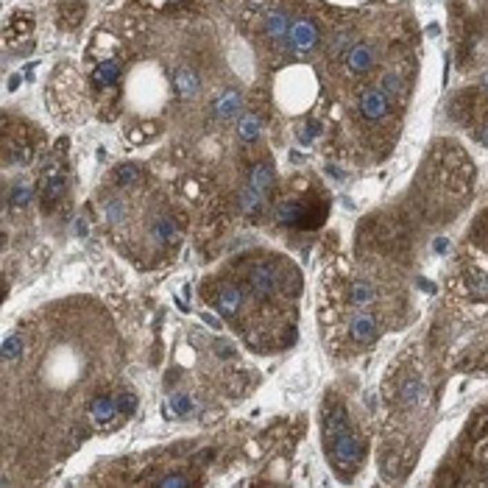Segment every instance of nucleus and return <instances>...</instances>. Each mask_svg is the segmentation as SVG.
I'll return each instance as SVG.
<instances>
[{
  "label": "nucleus",
  "instance_id": "obj_1",
  "mask_svg": "<svg viewBox=\"0 0 488 488\" xmlns=\"http://www.w3.org/2000/svg\"><path fill=\"white\" fill-rule=\"evenodd\" d=\"M329 449H332V458H335V463L340 466V469H355V466H360V460H363V455H366V444H363V438L349 427V430H343V433H338V436H332L329 438Z\"/></svg>",
  "mask_w": 488,
  "mask_h": 488
},
{
  "label": "nucleus",
  "instance_id": "obj_2",
  "mask_svg": "<svg viewBox=\"0 0 488 488\" xmlns=\"http://www.w3.org/2000/svg\"><path fill=\"white\" fill-rule=\"evenodd\" d=\"M276 221L282 226H299V229H310V226H318V215H310L307 204L296 201V198H285L276 204Z\"/></svg>",
  "mask_w": 488,
  "mask_h": 488
},
{
  "label": "nucleus",
  "instance_id": "obj_3",
  "mask_svg": "<svg viewBox=\"0 0 488 488\" xmlns=\"http://www.w3.org/2000/svg\"><path fill=\"white\" fill-rule=\"evenodd\" d=\"M288 42H291V48L299 50V53L313 50V48L321 42V28H318V23L310 20V17H299V20H293L291 34H288Z\"/></svg>",
  "mask_w": 488,
  "mask_h": 488
},
{
  "label": "nucleus",
  "instance_id": "obj_4",
  "mask_svg": "<svg viewBox=\"0 0 488 488\" xmlns=\"http://www.w3.org/2000/svg\"><path fill=\"white\" fill-rule=\"evenodd\" d=\"M248 291H251V296L260 299V302L271 299V296L279 291V276H276V271H273L271 265H254L251 273H248Z\"/></svg>",
  "mask_w": 488,
  "mask_h": 488
},
{
  "label": "nucleus",
  "instance_id": "obj_5",
  "mask_svg": "<svg viewBox=\"0 0 488 488\" xmlns=\"http://www.w3.org/2000/svg\"><path fill=\"white\" fill-rule=\"evenodd\" d=\"M374 45L371 42H355L343 53V67L349 70V76H363L374 67Z\"/></svg>",
  "mask_w": 488,
  "mask_h": 488
},
{
  "label": "nucleus",
  "instance_id": "obj_6",
  "mask_svg": "<svg viewBox=\"0 0 488 488\" xmlns=\"http://www.w3.org/2000/svg\"><path fill=\"white\" fill-rule=\"evenodd\" d=\"M360 112H363L366 120L380 123V120H385L388 112H391V98L385 95L382 87H369V90H363V95H360Z\"/></svg>",
  "mask_w": 488,
  "mask_h": 488
},
{
  "label": "nucleus",
  "instance_id": "obj_7",
  "mask_svg": "<svg viewBox=\"0 0 488 488\" xmlns=\"http://www.w3.org/2000/svg\"><path fill=\"white\" fill-rule=\"evenodd\" d=\"M64 190H67L64 170H59L56 165H48L45 176H42V209H53L59 204V198L64 195Z\"/></svg>",
  "mask_w": 488,
  "mask_h": 488
},
{
  "label": "nucleus",
  "instance_id": "obj_8",
  "mask_svg": "<svg viewBox=\"0 0 488 488\" xmlns=\"http://www.w3.org/2000/svg\"><path fill=\"white\" fill-rule=\"evenodd\" d=\"M349 335L355 338V343L369 346V343H374L380 338V324H377V318L371 313L360 310V313L352 315V321H349Z\"/></svg>",
  "mask_w": 488,
  "mask_h": 488
},
{
  "label": "nucleus",
  "instance_id": "obj_9",
  "mask_svg": "<svg viewBox=\"0 0 488 488\" xmlns=\"http://www.w3.org/2000/svg\"><path fill=\"white\" fill-rule=\"evenodd\" d=\"M213 304L224 318H235L243 307V291L235 288V285H221L218 293L213 296Z\"/></svg>",
  "mask_w": 488,
  "mask_h": 488
},
{
  "label": "nucleus",
  "instance_id": "obj_10",
  "mask_svg": "<svg viewBox=\"0 0 488 488\" xmlns=\"http://www.w3.org/2000/svg\"><path fill=\"white\" fill-rule=\"evenodd\" d=\"M240 109H243V101H240L237 90H221L215 95V101H213V112L221 120H235L240 115Z\"/></svg>",
  "mask_w": 488,
  "mask_h": 488
},
{
  "label": "nucleus",
  "instance_id": "obj_11",
  "mask_svg": "<svg viewBox=\"0 0 488 488\" xmlns=\"http://www.w3.org/2000/svg\"><path fill=\"white\" fill-rule=\"evenodd\" d=\"M291 26H293V20H291V14L285 9H271L265 14V34L271 39H288Z\"/></svg>",
  "mask_w": 488,
  "mask_h": 488
},
{
  "label": "nucleus",
  "instance_id": "obj_12",
  "mask_svg": "<svg viewBox=\"0 0 488 488\" xmlns=\"http://www.w3.org/2000/svg\"><path fill=\"white\" fill-rule=\"evenodd\" d=\"M173 87H176V92L182 98H193L201 90V79H198V73L193 67H176L173 70Z\"/></svg>",
  "mask_w": 488,
  "mask_h": 488
},
{
  "label": "nucleus",
  "instance_id": "obj_13",
  "mask_svg": "<svg viewBox=\"0 0 488 488\" xmlns=\"http://www.w3.org/2000/svg\"><path fill=\"white\" fill-rule=\"evenodd\" d=\"M273 179H276V173H273V165L271 162H257L254 168H251V179H248V187H254L262 198L265 195H271V190H273Z\"/></svg>",
  "mask_w": 488,
  "mask_h": 488
},
{
  "label": "nucleus",
  "instance_id": "obj_14",
  "mask_svg": "<svg viewBox=\"0 0 488 488\" xmlns=\"http://www.w3.org/2000/svg\"><path fill=\"white\" fill-rule=\"evenodd\" d=\"M117 413H120V404L112 396H98L90 404V416H92V422H98V424H112Z\"/></svg>",
  "mask_w": 488,
  "mask_h": 488
},
{
  "label": "nucleus",
  "instance_id": "obj_15",
  "mask_svg": "<svg viewBox=\"0 0 488 488\" xmlns=\"http://www.w3.org/2000/svg\"><path fill=\"white\" fill-rule=\"evenodd\" d=\"M34 201V184L28 182V179H17L14 184H12V190H9V206L12 209H23V206H28Z\"/></svg>",
  "mask_w": 488,
  "mask_h": 488
},
{
  "label": "nucleus",
  "instance_id": "obj_16",
  "mask_svg": "<svg viewBox=\"0 0 488 488\" xmlns=\"http://www.w3.org/2000/svg\"><path fill=\"white\" fill-rule=\"evenodd\" d=\"M422 393H424L422 380H418V377H407V380L402 382V388H399V402H402V407H416L418 402H422Z\"/></svg>",
  "mask_w": 488,
  "mask_h": 488
},
{
  "label": "nucleus",
  "instance_id": "obj_17",
  "mask_svg": "<svg viewBox=\"0 0 488 488\" xmlns=\"http://www.w3.org/2000/svg\"><path fill=\"white\" fill-rule=\"evenodd\" d=\"M151 235H154V240L162 243V246H173V243H179V226H176L173 218H159V221H154Z\"/></svg>",
  "mask_w": 488,
  "mask_h": 488
},
{
  "label": "nucleus",
  "instance_id": "obj_18",
  "mask_svg": "<svg viewBox=\"0 0 488 488\" xmlns=\"http://www.w3.org/2000/svg\"><path fill=\"white\" fill-rule=\"evenodd\" d=\"M117 79H120V64H117L115 59L101 61V64L92 70V81H95V87H112Z\"/></svg>",
  "mask_w": 488,
  "mask_h": 488
},
{
  "label": "nucleus",
  "instance_id": "obj_19",
  "mask_svg": "<svg viewBox=\"0 0 488 488\" xmlns=\"http://www.w3.org/2000/svg\"><path fill=\"white\" fill-rule=\"evenodd\" d=\"M260 131H262V123H260V117L257 115H251V112H246V115H240V120H237V134H240V143H254V139L260 137Z\"/></svg>",
  "mask_w": 488,
  "mask_h": 488
},
{
  "label": "nucleus",
  "instance_id": "obj_20",
  "mask_svg": "<svg viewBox=\"0 0 488 488\" xmlns=\"http://www.w3.org/2000/svg\"><path fill=\"white\" fill-rule=\"evenodd\" d=\"M352 45H355V31H352V28H343V31H338V34L329 39L326 53H329V59H335V56H343Z\"/></svg>",
  "mask_w": 488,
  "mask_h": 488
},
{
  "label": "nucleus",
  "instance_id": "obj_21",
  "mask_svg": "<svg viewBox=\"0 0 488 488\" xmlns=\"http://www.w3.org/2000/svg\"><path fill=\"white\" fill-rule=\"evenodd\" d=\"M193 407H195V402H193L187 393H173V396L168 399V404H165V413H168V416H176V418H184V416L193 413Z\"/></svg>",
  "mask_w": 488,
  "mask_h": 488
},
{
  "label": "nucleus",
  "instance_id": "obj_22",
  "mask_svg": "<svg viewBox=\"0 0 488 488\" xmlns=\"http://www.w3.org/2000/svg\"><path fill=\"white\" fill-rule=\"evenodd\" d=\"M262 204H265V198H262V195H260L254 187H246V190L240 193V209H243V215H248V218L260 215Z\"/></svg>",
  "mask_w": 488,
  "mask_h": 488
},
{
  "label": "nucleus",
  "instance_id": "obj_23",
  "mask_svg": "<svg viewBox=\"0 0 488 488\" xmlns=\"http://www.w3.org/2000/svg\"><path fill=\"white\" fill-rule=\"evenodd\" d=\"M349 299H352V304H358V307H366V304L377 302V288L369 285V282H355L352 291H349Z\"/></svg>",
  "mask_w": 488,
  "mask_h": 488
},
{
  "label": "nucleus",
  "instance_id": "obj_24",
  "mask_svg": "<svg viewBox=\"0 0 488 488\" xmlns=\"http://www.w3.org/2000/svg\"><path fill=\"white\" fill-rule=\"evenodd\" d=\"M112 179H115V184H117V187H131V184H137V182H139V168H137V165H131V162L117 165V168H115V173H112Z\"/></svg>",
  "mask_w": 488,
  "mask_h": 488
},
{
  "label": "nucleus",
  "instance_id": "obj_25",
  "mask_svg": "<svg viewBox=\"0 0 488 488\" xmlns=\"http://www.w3.org/2000/svg\"><path fill=\"white\" fill-rule=\"evenodd\" d=\"M380 87L385 90L388 98H396V101H399V98L404 95V81H402V76L396 73V70H388V73L382 76V84H380Z\"/></svg>",
  "mask_w": 488,
  "mask_h": 488
},
{
  "label": "nucleus",
  "instance_id": "obj_26",
  "mask_svg": "<svg viewBox=\"0 0 488 488\" xmlns=\"http://www.w3.org/2000/svg\"><path fill=\"white\" fill-rule=\"evenodd\" d=\"M0 352H3V360H6V363L17 360V358L23 355V338H20V335H9V338L3 340V349H0Z\"/></svg>",
  "mask_w": 488,
  "mask_h": 488
},
{
  "label": "nucleus",
  "instance_id": "obj_27",
  "mask_svg": "<svg viewBox=\"0 0 488 488\" xmlns=\"http://www.w3.org/2000/svg\"><path fill=\"white\" fill-rule=\"evenodd\" d=\"M123 213H126V209H123V201H117V198H109V201L104 204V215H106L109 224H117V221L123 218Z\"/></svg>",
  "mask_w": 488,
  "mask_h": 488
},
{
  "label": "nucleus",
  "instance_id": "obj_28",
  "mask_svg": "<svg viewBox=\"0 0 488 488\" xmlns=\"http://www.w3.org/2000/svg\"><path fill=\"white\" fill-rule=\"evenodd\" d=\"M157 485H162V488H187V485H190V480H187V477H182V474H170V477L157 480Z\"/></svg>",
  "mask_w": 488,
  "mask_h": 488
},
{
  "label": "nucleus",
  "instance_id": "obj_29",
  "mask_svg": "<svg viewBox=\"0 0 488 488\" xmlns=\"http://www.w3.org/2000/svg\"><path fill=\"white\" fill-rule=\"evenodd\" d=\"M117 404H120V413H123V416H131V413L137 410V396H134V393H123V396L117 399Z\"/></svg>",
  "mask_w": 488,
  "mask_h": 488
},
{
  "label": "nucleus",
  "instance_id": "obj_30",
  "mask_svg": "<svg viewBox=\"0 0 488 488\" xmlns=\"http://www.w3.org/2000/svg\"><path fill=\"white\" fill-rule=\"evenodd\" d=\"M469 279H471V291H477V293H488V276H482V273L471 271V273H469Z\"/></svg>",
  "mask_w": 488,
  "mask_h": 488
},
{
  "label": "nucleus",
  "instance_id": "obj_31",
  "mask_svg": "<svg viewBox=\"0 0 488 488\" xmlns=\"http://www.w3.org/2000/svg\"><path fill=\"white\" fill-rule=\"evenodd\" d=\"M315 134H318V123H315V120H313V123H307V126L302 128V139H304V143H310V139H313Z\"/></svg>",
  "mask_w": 488,
  "mask_h": 488
},
{
  "label": "nucleus",
  "instance_id": "obj_32",
  "mask_svg": "<svg viewBox=\"0 0 488 488\" xmlns=\"http://www.w3.org/2000/svg\"><path fill=\"white\" fill-rule=\"evenodd\" d=\"M396 460H399V455H388V460H385V474L388 477L396 474Z\"/></svg>",
  "mask_w": 488,
  "mask_h": 488
},
{
  "label": "nucleus",
  "instance_id": "obj_33",
  "mask_svg": "<svg viewBox=\"0 0 488 488\" xmlns=\"http://www.w3.org/2000/svg\"><path fill=\"white\" fill-rule=\"evenodd\" d=\"M215 349H218V355H221V352H224V355H235V349H232L226 340H218V343H215Z\"/></svg>",
  "mask_w": 488,
  "mask_h": 488
},
{
  "label": "nucleus",
  "instance_id": "obj_34",
  "mask_svg": "<svg viewBox=\"0 0 488 488\" xmlns=\"http://www.w3.org/2000/svg\"><path fill=\"white\" fill-rule=\"evenodd\" d=\"M436 251H438V254H447V251H449V240H441V237H438V240H436Z\"/></svg>",
  "mask_w": 488,
  "mask_h": 488
},
{
  "label": "nucleus",
  "instance_id": "obj_35",
  "mask_svg": "<svg viewBox=\"0 0 488 488\" xmlns=\"http://www.w3.org/2000/svg\"><path fill=\"white\" fill-rule=\"evenodd\" d=\"M480 143H482V146H485V148H488V126H485V128H482V131H480Z\"/></svg>",
  "mask_w": 488,
  "mask_h": 488
},
{
  "label": "nucleus",
  "instance_id": "obj_36",
  "mask_svg": "<svg viewBox=\"0 0 488 488\" xmlns=\"http://www.w3.org/2000/svg\"><path fill=\"white\" fill-rule=\"evenodd\" d=\"M482 87H485V92H488V73H485V79H482Z\"/></svg>",
  "mask_w": 488,
  "mask_h": 488
},
{
  "label": "nucleus",
  "instance_id": "obj_37",
  "mask_svg": "<svg viewBox=\"0 0 488 488\" xmlns=\"http://www.w3.org/2000/svg\"><path fill=\"white\" fill-rule=\"evenodd\" d=\"M482 482H488V469H485V477H482Z\"/></svg>",
  "mask_w": 488,
  "mask_h": 488
}]
</instances>
